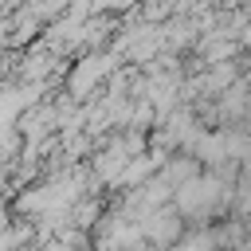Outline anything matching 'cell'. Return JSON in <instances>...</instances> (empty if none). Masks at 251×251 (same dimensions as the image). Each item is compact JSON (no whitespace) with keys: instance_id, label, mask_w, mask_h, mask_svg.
<instances>
[{"instance_id":"2","label":"cell","mask_w":251,"mask_h":251,"mask_svg":"<svg viewBox=\"0 0 251 251\" xmlns=\"http://www.w3.org/2000/svg\"><path fill=\"white\" fill-rule=\"evenodd\" d=\"M94 4V12H106V16H126V12H133L141 0H90Z\"/></svg>"},{"instance_id":"4","label":"cell","mask_w":251,"mask_h":251,"mask_svg":"<svg viewBox=\"0 0 251 251\" xmlns=\"http://www.w3.org/2000/svg\"><path fill=\"white\" fill-rule=\"evenodd\" d=\"M239 63H243V71H247V75H251V55H243V59H239Z\"/></svg>"},{"instance_id":"3","label":"cell","mask_w":251,"mask_h":251,"mask_svg":"<svg viewBox=\"0 0 251 251\" xmlns=\"http://www.w3.org/2000/svg\"><path fill=\"white\" fill-rule=\"evenodd\" d=\"M8 35H12V16H0V51L8 47Z\"/></svg>"},{"instance_id":"1","label":"cell","mask_w":251,"mask_h":251,"mask_svg":"<svg viewBox=\"0 0 251 251\" xmlns=\"http://www.w3.org/2000/svg\"><path fill=\"white\" fill-rule=\"evenodd\" d=\"M137 224H141V235L157 247V251H169L180 235H184V216L176 212V204L169 200V204H157V208H145L141 216H137Z\"/></svg>"}]
</instances>
